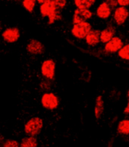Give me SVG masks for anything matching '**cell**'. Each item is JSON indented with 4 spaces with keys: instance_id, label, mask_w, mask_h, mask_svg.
Returning <instances> with one entry per match:
<instances>
[{
    "instance_id": "8992f818",
    "label": "cell",
    "mask_w": 129,
    "mask_h": 147,
    "mask_svg": "<svg viewBox=\"0 0 129 147\" xmlns=\"http://www.w3.org/2000/svg\"><path fill=\"white\" fill-rule=\"evenodd\" d=\"M2 37L7 44H15L21 37V31L16 27L7 28L2 31Z\"/></svg>"
},
{
    "instance_id": "8fae6325",
    "label": "cell",
    "mask_w": 129,
    "mask_h": 147,
    "mask_svg": "<svg viewBox=\"0 0 129 147\" xmlns=\"http://www.w3.org/2000/svg\"><path fill=\"white\" fill-rule=\"evenodd\" d=\"M84 39L88 46L95 47L98 45L100 43V30L91 28Z\"/></svg>"
},
{
    "instance_id": "2e32d148",
    "label": "cell",
    "mask_w": 129,
    "mask_h": 147,
    "mask_svg": "<svg viewBox=\"0 0 129 147\" xmlns=\"http://www.w3.org/2000/svg\"><path fill=\"white\" fill-rule=\"evenodd\" d=\"M117 133L121 135H129V119H123L119 121L117 126Z\"/></svg>"
},
{
    "instance_id": "7402d4cb",
    "label": "cell",
    "mask_w": 129,
    "mask_h": 147,
    "mask_svg": "<svg viewBox=\"0 0 129 147\" xmlns=\"http://www.w3.org/2000/svg\"><path fill=\"white\" fill-rule=\"evenodd\" d=\"M52 1L55 3L57 8L60 10H62L67 4V0H52Z\"/></svg>"
},
{
    "instance_id": "ffe728a7",
    "label": "cell",
    "mask_w": 129,
    "mask_h": 147,
    "mask_svg": "<svg viewBox=\"0 0 129 147\" xmlns=\"http://www.w3.org/2000/svg\"><path fill=\"white\" fill-rule=\"evenodd\" d=\"M52 80H49V79H43L40 83H39V87L41 88L42 90L46 91V92H48L49 89L52 87Z\"/></svg>"
},
{
    "instance_id": "4316f807",
    "label": "cell",
    "mask_w": 129,
    "mask_h": 147,
    "mask_svg": "<svg viewBox=\"0 0 129 147\" xmlns=\"http://www.w3.org/2000/svg\"><path fill=\"white\" fill-rule=\"evenodd\" d=\"M46 1H47V0H37V2H38L39 4H41V3H43Z\"/></svg>"
},
{
    "instance_id": "83f0119b",
    "label": "cell",
    "mask_w": 129,
    "mask_h": 147,
    "mask_svg": "<svg viewBox=\"0 0 129 147\" xmlns=\"http://www.w3.org/2000/svg\"><path fill=\"white\" fill-rule=\"evenodd\" d=\"M128 101H129V89L128 90Z\"/></svg>"
},
{
    "instance_id": "5bb4252c",
    "label": "cell",
    "mask_w": 129,
    "mask_h": 147,
    "mask_svg": "<svg viewBox=\"0 0 129 147\" xmlns=\"http://www.w3.org/2000/svg\"><path fill=\"white\" fill-rule=\"evenodd\" d=\"M104 111V101L102 95H98L95 100L94 106V114L96 119H100Z\"/></svg>"
},
{
    "instance_id": "e0dca14e",
    "label": "cell",
    "mask_w": 129,
    "mask_h": 147,
    "mask_svg": "<svg viewBox=\"0 0 129 147\" xmlns=\"http://www.w3.org/2000/svg\"><path fill=\"white\" fill-rule=\"evenodd\" d=\"M96 3V0H74V4L78 9H88Z\"/></svg>"
},
{
    "instance_id": "cb8c5ba5",
    "label": "cell",
    "mask_w": 129,
    "mask_h": 147,
    "mask_svg": "<svg viewBox=\"0 0 129 147\" xmlns=\"http://www.w3.org/2000/svg\"><path fill=\"white\" fill-rule=\"evenodd\" d=\"M119 6L127 7L129 5V0H117Z\"/></svg>"
},
{
    "instance_id": "277c9868",
    "label": "cell",
    "mask_w": 129,
    "mask_h": 147,
    "mask_svg": "<svg viewBox=\"0 0 129 147\" xmlns=\"http://www.w3.org/2000/svg\"><path fill=\"white\" fill-rule=\"evenodd\" d=\"M91 28H92V25L88 21L76 23V24H73L72 28L71 29V34L76 39L83 40L85 38L86 35Z\"/></svg>"
},
{
    "instance_id": "4fadbf2b",
    "label": "cell",
    "mask_w": 129,
    "mask_h": 147,
    "mask_svg": "<svg viewBox=\"0 0 129 147\" xmlns=\"http://www.w3.org/2000/svg\"><path fill=\"white\" fill-rule=\"evenodd\" d=\"M116 31L115 27L112 25L106 27V28L100 31V42L103 44L107 43L112 37L116 36Z\"/></svg>"
},
{
    "instance_id": "44dd1931",
    "label": "cell",
    "mask_w": 129,
    "mask_h": 147,
    "mask_svg": "<svg viewBox=\"0 0 129 147\" xmlns=\"http://www.w3.org/2000/svg\"><path fill=\"white\" fill-rule=\"evenodd\" d=\"M20 143L14 139H8L5 140L2 144V147H19Z\"/></svg>"
},
{
    "instance_id": "30bf717a",
    "label": "cell",
    "mask_w": 129,
    "mask_h": 147,
    "mask_svg": "<svg viewBox=\"0 0 129 147\" xmlns=\"http://www.w3.org/2000/svg\"><path fill=\"white\" fill-rule=\"evenodd\" d=\"M113 18L116 22V24L118 26L122 25L129 16V11L127 7L124 6H117L114 9Z\"/></svg>"
},
{
    "instance_id": "7a4b0ae2",
    "label": "cell",
    "mask_w": 129,
    "mask_h": 147,
    "mask_svg": "<svg viewBox=\"0 0 129 147\" xmlns=\"http://www.w3.org/2000/svg\"><path fill=\"white\" fill-rule=\"evenodd\" d=\"M43 128V121L39 117H33L24 123V132L27 136H37Z\"/></svg>"
},
{
    "instance_id": "5b68a950",
    "label": "cell",
    "mask_w": 129,
    "mask_h": 147,
    "mask_svg": "<svg viewBox=\"0 0 129 147\" xmlns=\"http://www.w3.org/2000/svg\"><path fill=\"white\" fill-rule=\"evenodd\" d=\"M56 64L53 59H46L43 60L40 66V73L43 79L53 81L55 76Z\"/></svg>"
},
{
    "instance_id": "6da1fadb",
    "label": "cell",
    "mask_w": 129,
    "mask_h": 147,
    "mask_svg": "<svg viewBox=\"0 0 129 147\" xmlns=\"http://www.w3.org/2000/svg\"><path fill=\"white\" fill-rule=\"evenodd\" d=\"M39 6V13L43 18H47V24L49 25L55 24V22L62 20V15L60 9H59L52 0H47L41 3Z\"/></svg>"
},
{
    "instance_id": "52a82bcc",
    "label": "cell",
    "mask_w": 129,
    "mask_h": 147,
    "mask_svg": "<svg viewBox=\"0 0 129 147\" xmlns=\"http://www.w3.org/2000/svg\"><path fill=\"white\" fill-rule=\"evenodd\" d=\"M93 17V12L88 9H78L74 11L72 16L73 24L87 22Z\"/></svg>"
},
{
    "instance_id": "484cf974",
    "label": "cell",
    "mask_w": 129,
    "mask_h": 147,
    "mask_svg": "<svg viewBox=\"0 0 129 147\" xmlns=\"http://www.w3.org/2000/svg\"><path fill=\"white\" fill-rule=\"evenodd\" d=\"M5 139L4 136L2 135V134H0V147L2 146V144L5 142Z\"/></svg>"
},
{
    "instance_id": "9a60e30c",
    "label": "cell",
    "mask_w": 129,
    "mask_h": 147,
    "mask_svg": "<svg viewBox=\"0 0 129 147\" xmlns=\"http://www.w3.org/2000/svg\"><path fill=\"white\" fill-rule=\"evenodd\" d=\"M20 147H37L38 146V141H37V136H27L24 138H22Z\"/></svg>"
},
{
    "instance_id": "d6986e66",
    "label": "cell",
    "mask_w": 129,
    "mask_h": 147,
    "mask_svg": "<svg viewBox=\"0 0 129 147\" xmlns=\"http://www.w3.org/2000/svg\"><path fill=\"white\" fill-rule=\"evenodd\" d=\"M118 56L123 60L129 61V44L123 45L118 51Z\"/></svg>"
},
{
    "instance_id": "ba28073f",
    "label": "cell",
    "mask_w": 129,
    "mask_h": 147,
    "mask_svg": "<svg viewBox=\"0 0 129 147\" xmlns=\"http://www.w3.org/2000/svg\"><path fill=\"white\" fill-rule=\"evenodd\" d=\"M26 51L29 54L38 56L43 53L45 51V46L39 40L32 39L27 44Z\"/></svg>"
},
{
    "instance_id": "9c48e42d",
    "label": "cell",
    "mask_w": 129,
    "mask_h": 147,
    "mask_svg": "<svg viewBox=\"0 0 129 147\" xmlns=\"http://www.w3.org/2000/svg\"><path fill=\"white\" fill-rule=\"evenodd\" d=\"M123 45H124V42L122 40L120 37L115 36L107 43H106L104 46V51L107 53H116L122 48Z\"/></svg>"
},
{
    "instance_id": "d4e9b609",
    "label": "cell",
    "mask_w": 129,
    "mask_h": 147,
    "mask_svg": "<svg viewBox=\"0 0 129 147\" xmlns=\"http://www.w3.org/2000/svg\"><path fill=\"white\" fill-rule=\"evenodd\" d=\"M123 114H129V101L127 104V106L125 107L124 111H123Z\"/></svg>"
},
{
    "instance_id": "603a6c76",
    "label": "cell",
    "mask_w": 129,
    "mask_h": 147,
    "mask_svg": "<svg viewBox=\"0 0 129 147\" xmlns=\"http://www.w3.org/2000/svg\"><path fill=\"white\" fill-rule=\"evenodd\" d=\"M108 5H109V6L112 9V10H113L116 8V7L118 6V2H117V0H104Z\"/></svg>"
},
{
    "instance_id": "7c38bea8",
    "label": "cell",
    "mask_w": 129,
    "mask_h": 147,
    "mask_svg": "<svg viewBox=\"0 0 129 147\" xmlns=\"http://www.w3.org/2000/svg\"><path fill=\"white\" fill-rule=\"evenodd\" d=\"M112 11V10L109 6V5L105 1H103L96 8V15L100 19L107 20L111 16Z\"/></svg>"
},
{
    "instance_id": "3957f363",
    "label": "cell",
    "mask_w": 129,
    "mask_h": 147,
    "mask_svg": "<svg viewBox=\"0 0 129 147\" xmlns=\"http://www.w3.org/2000/svg\"><path fill=\"white\" fill-rule=\"evenodd\" d=\"M42 107L48 111H54L59 105V97L53 92H46L43 94L40 99Z\"/></svg>"
},
{
    "instance_id": "ac0fdd59",
    "label": "cell",
    "mask_w": 129,
    "mask_h": 147,
    "mask_svg": "<svg viewBox=\"0 0 129 147\" xmlns=\"http://www.w3.org/2000/svg\"><path fill=\"white\" fill-rule=\"evenodd\" d=\"M37 0H22V6L29 13H33L35 9Z\"/></svg>"
}]
</instances>
